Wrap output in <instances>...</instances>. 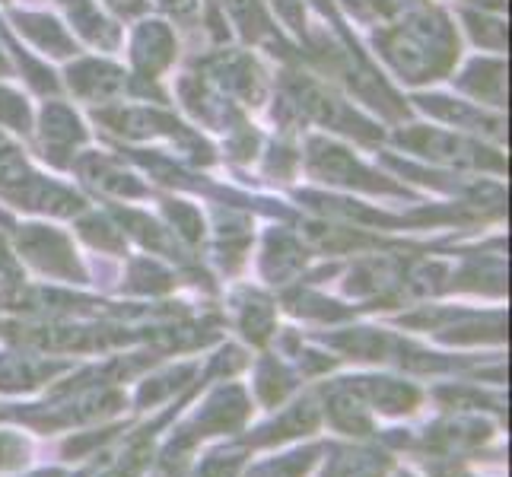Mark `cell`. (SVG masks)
Masks as SVG:
<instances>
[{"instance_id": "cell-3", "label": "cell", "mask_w": 512, "mask_h": 477, "mask_svg": "<svg viewBox=\"0 0 512 477\" xmlns=\"http://www.w3.org/2000/svg\"><path fill=\"white\" fill-rule=\"evenodd\" d=\"M309 458H312V452L280 458V462L261 465V468H258V471H252L249 477H299V471H306V468H309Z\"/></svg>"}, {"instance_id": "cell-4", "label": "cell", "mask_w": 512, "mask_h": 477, "mask_svg": "<svg viewBox=\"0 0 512 477\" xmlns=\"http://www.w3.org/2000/svg\"><path fill=\"white\" fill-rule=\"evenodd\" d=\"M239 468V455L236 452H220V455H210L207 462L201 465L198 477H233V471Z\"/></svg>"}, {"instance_id": "cell-2", "label": "cell", "mask_w": 512, "mask_h": 477, "mask_svg": "<svg viewBox=\"0 0 512 477\" xmlns=\"http://www.w3.org/2000/svg\"><path fill=\"white\" fill-rule=\"evenodd\" d=\"M385 462L369 452H338L331 458L325 477H382Z\"/></svg>"}, {"instance_id": "cell-5", "label": "cell", "mask_w": 512, "mask_h": 477, "mask_svg": "<svg viewBox=\"0 0 512 477\" xmlns=\"http://www.w3.org/2000/svg\"><path fill=\"white\" fill-rule=\"evenodd\" d=\"M118 7H125V10H137L140 7V0H115Z\"/></svg>"}, {"instance_id": "cell-1", "label": "cell", "mask_w": 512, "mask_h": 477, "mask_svg": "<svg viewBox=\"0 0 512 477\" xmlns=\"http://www.w3.org/2000/svg\"><path fill=\"white\" fill-rule=\"evenodd\" d=\"M360 392L379 404L382 411H411L414 401H417V392L401 382H392V379H360Z\"/></svg>"}]
</instances>
